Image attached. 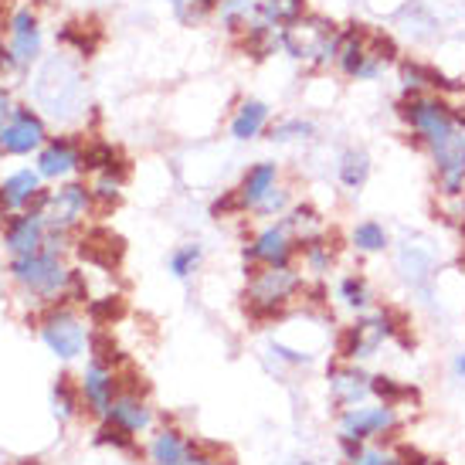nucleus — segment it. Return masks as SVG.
I'll use <instances>...</instances> for the list:
<instances>
[{"mask_svg":"<svg viewBox=\"0 0 465 465\" xmlns=\"http://www.w3.org/2000/svg\"><path fill=\"white\" fill-rule=\"evenodd\" d=\"M401 62V48L394 35L371 31L363 25L340 27V48H336L333 68L347 82H377L391 65Z\"/></svg>","mask_w":465,"mask_h":465,"instance_id":"obj_1","label":"nucleus"},{"mask_svg":"<svg viewBox=\"0 0 465 465\" xmlns=\"http://www.w3.org/2000/svg\"><path fill=\"white\" fill-rule=\"evenodd\" d=\"M279 45L289 58L306 62L312 68H330L336 62V48H340V27L323 17V14H306L296 25H285L279 35Z\"/></svg>","mask_w":465,"mask_h":465,"instance_id":"obj_2","label":"nucleus"},{"mask_svg":"<svg viewBox=\"0 0 465 465\" xmlns=\"http://www.w3.org/2000/svg\"><path fill=\"white\" fill-rule=\"evenodd\" d=\"M394 109H398L404 130L411 133V140L421 150L445 140L459 126V109L452 105L449 95H401Z\"/></svg>","mask_w":465,"mask_h":465,"instance_id":"obj_3","label":"nucleus"},{"mask_svg":"<svg viewBox=\"0 0 465 465\" xmlns=\"http://www.w3.org/2000/svg\"><path fill=\"white\" fill-rule=\"evenodd\" d=\"M299 289H302V279L289 265L285 269L262 265L248 279V292H245L248 310L255 312V316H275V312H282L292 302V296H296Z\"/></svg>","mask_w":465,"mask_h":465,"instance_id":"obj_4","label":"nucleus"},{"mask_svg":"<svg viewBox=\"0 0 465 465\" xmlns=\"http://www.w3.org/2000/svg\"><path fill=\"white\" fill-rule=\"evenodd\" d=\"M428 160H431V170H435V183L445 197H459L465 191V126L459 119L445 140L425 146Z\"/></svg>","mask_w":465,"mask_h":465,"instance_id":"obj_5","label":"nucleus"},{"mask_svg":"<svg viewBox=\"0 0 465 465\" xmlns=\"http://www.w3.org/2000/svg\"><path fill=\"white\" fill-rule=\"evenodd\" d=\"M398 333V323H394V316L391 312H367L361 316L353 326H347V333L340 340V353H343V361H367V357H374L377 350L384 347V340Z\"/></svg>","mask_w":465,"mask_h":465,"instance_id":"obj_6","label":"nucleus"},{"mask_svg":"<svg viewBox=\"0 0 465 465\" xmlns=\"http://www.w3.org/2000/svg\"><path fill=\"white\" fill-rule=\"evenodd\" d=\"M14 279L21 285H27L31 292L38 296H58L68 285V275L72 272L58 262L54 252H35V255H17L11 265Z\"/></svg>","mask_w":465,"mask_h":465,"instance_id":"obj_7","label":"nucleus"},{"mask_svg":"<svg viewBox=\"0 0 465 465\" xmlns=\"http://www.w3.org/2000/svg\"><path fill=\"white\" fill-rule=\"evenodd\" d=\"M394 68H398L401 95H455V92H462L459 78H449L441 68L428 65L421 58H401Z\"/></svg>","mask_w":465,"mask_h":465,"instance_id":"obj_8","label":"nucleus"},{"mask_svg":"<svg viewBox=\"0 0 465 465\" xmlns=\"http://www.w3.org/2000/svg\"><path fill=\"white\" fill-rule=\"evenodd\" d=\"M296 248L299 242L285 224H272V228L255 234V242L245 248V259L255 265H269V269H285L296 255Z\"/></svg>","mask_w":465,"mask_h":465,"instance_id":"obj_9","label":"nucleus"},{"mask_svg":"<svg viewBox=\"0 0 465 465\" xmlns=\"http://www.w3.org/2000/svg\"><path fill=\"white\" fill-rule=\"evenodd\" d=\"M41 336L65 361H72V357H78L85 350V326L78 323V316H72L68 310H54L45 320V326H41Z\"/></svg>","mask_w":465,"mask_h":465,"instance_id":"obj_10","label":"nucleus"},{"mask_svg":"<svg viewBox=\"0 0 465 465\" xmlns=\"http://www.w3.org/2000/svg\"><path fill=\"white\" fill-rule=\"evenodd\" d=\"M398 425V411L394 404H381V408H347L343 418H340V431L347 439H371V435H384L391 428Z\"/></svg>","mask_w":465,"mask_h":465,"instance_id":"obj_11","label":"nucleus"},{"mask_svg":"<svg viewBox=\"0 0 465 465\" xmlns=\"http://www.w3.org/2000/svg\"><path fill=\"white\" fill-rule=\"evenodd\" d=\"M45 143V123L31 109H14V116L0 126V146L7 153H31Z\"/></svg>","mask_w":465,"mask_h":465,"instance_id":"obj_12","label":"nucleus"},{"mask_svg":"<svg viewBox=\"0 0 465 465\" xmlns=\"http://www.w3.org/2000/svg\"><path fill=\"white\" fill-rule=\"evenodd\" d=\"M92 204V194L82 187V183H65L62 191L48 194V207H45V218L52 221V228L65 232L72 224L85 218V211Z\"/></svg>","mask_w":465,"mask_h":465,"instance_id":"obj_13","label":"nucleus"},{"mask_svg":"<svg viewBox=\"0 0 465 465\" xmlns=\"http://www.w3.org/2000/svg\"><path fill=\"white\" fill-rule=\"evenodd\" d=\"M330 394L340 408H357L367 394H371V377L357 371L353 363H343V367H333L330 371Z\"/></svg>","mask_w":465,"mask_h":465,"instance_id":"obj_14","label":"nucleus"},{"mask_svg":"<svg viewBox=\"0 0 465 465\" xmlns=\"http://www.w3.org/2000/svg\"><path fill=\"white\" fill-rule=\"evenodd\" d=\"M116 374L109 371V367H99V363H92L85 377H82V394L89 401V408L95 414H105L109 418V408H113V401H116Z\"/></svg>","mask_w":465,"mask_h":465,"instance_id":"obj_15","label":"nucleus"},{"mask_svg":"<svg viewBox=\"0 0 465 465\" xmlns=\"http://www.w3.org/2000/svg\"><path fill=\"white\" fill-rule=\"evenodd\" d=\"M78 255L92 262V265H99V269H113L123 259V238H116L105 228H95V232H89L78 242Z\"/></svg>","mask_w":465,"mask_h":465,"instance_id":"obj_16","label":"nucleus"},{"mask_svg":"<svg viewBox=\"0 0 465 465\" xmlns=\"http://www.w3.org/2000/svg\"><path fill=\"white\" fill-rule=\"evenodd\" d=\"M269 119H272L269 103H262V99H245L232 116V136L242 143L255 140V136H262V133L269 130Z\"/></svg>","mask_w":465,"mask_h":465,"instance_id":"obj_17","label":"nucleus"},{"mask_svg":"<svg viewBox=\"0 0 465 465\" xmlns=\"http://www.w3.org/2000/svg\"><path fill=\"white\" fill-rule=\"evenodd\" d=\"M275 183H279V167H275V163H269V160H265V163L248 167L245 181H242V187H238V201H242V207L255 211Z\"/></svg>","mask_w":465,"mask_h":465,"instance_id":"obj_18","label":"nucleus"},{"mask_svg":"<svg viewBox=\"0 0 465 465\" xmlns=\"http://www.w3.org/2000/svg\"><path fill=\"white\" fill-rule=\"evenodd\" d=\"M45 245V224L41 214H25V218H14L7 224V248L14 255H35Z\"/></svg>","mask_w":465,"mask_h":465,"instance_id":"obj_19","label":"nucleus"},{"mask_svg":"<svg viewBox=\"0 0 465 465\" xmlns=\"http://www.w3.org/2000/svg\"><path fill=\"white\" fill-rule=\"evenodd\" d=\"M75 167H82V150L72 140H54L45 146V153L38 160L41 177H65Z\"/></svg>","mask_w":465,"mask_h":465,"instance_id":"obj_20","label":"nucleus"},{"mask_svg":"<svg viewBox=\"0 0 465 465\" xmlns=\"http://www.w3.org/2000/svg\"><path fill=\"white\" fill-rule=\"evenodd\" d=\"M371 170H374V160L363 146H347L336 160V177L347 191H363V183L371 181Z\"/></svg>","mask_w":465,"mask_h":465,"instance_id":"obj_21","label":"nucleus"},{"mask_svg":"<svg viewBox=\"0 0 465 465\" xmlns=\"http://www.w3.org/2000/svg\"><path fill=\"white\" fill-rule=\"evenodd\" d=\"M14 58H17V65H25L31 58H38L41 52V31H38V21H35V14L31 11H21L14 17Z\"/></svg>","mask_w":465,"mask_h":465,"instance_id":"obj_22","label":"nucleus"},{"mask_svg":"<svg viewBox=\"0 0 465 465\" xmlns=\"http://www.w3.org/2000/svg\"><path fill=\"white\" fill-rule=\"evenodd\" d=\"M398 269L411 285H425L428 279H431V272H435V259H431V252H428V248L404 242L401 252H398Z\"/></svg>","mask_w":465,"mask_h":465,"instance_id":"obj_23","label":"nucleus"},{"mask_svg":"<svg viewBox=\"0 0 465 465\" xmlns=\"http://www.w3.org/2000/svg\"><path fill=\"white\" fill-rule=\"evenodd\" d=\"M218 14H221V25L228 27L232 35H245L248 27L262 17V4L259 0H221Z\"/></svg>","mask_w":465,"mask_h":465,"instance_id":"obj_24","label":"nucleus"},{"mask_svg":"<svg viewBox=\"0 0 465 465\" xmlns=\"http://www.w3.org/2000/svg\"><path fill=\"white\" fill-rule=\"evenodd\" d=\"M109 418L116 421V425L130 428L133 435L136 431H143V428H150V408L143 404L136 394H116V401H113V408H109Z\"/></svg>","mask_w":465,"mask_h":465,"instance_id":"obj_25","label":"nucleus"},{"mask_svg":"<svg viewBox=\"0 0 465 465\" xmlns=\"http://www.w3.org/2000/svg\"><path fill=\"white\" fill-rule=\"evenodd\" d=\"M38 177L41 173H35V170H21V173L7 177L4 187H0V207L14 211V207L27 204L31 197H38Z\"/></svg>","mask_w":465,"mask_h":465,"instance_id":"obj_26","label":"nucleus"},{"mask_svg":"<svg viewBox=\"0 0 465 465\" xmlns=\"http://www.w3.org/2000/svg\"><path fill=\"white\" fill-rule=\"evenodd\" d=\"M350 245L357 248L361 255H377V252L391 248V234L381 221L367 218V221H357V224H353V232H350Z\"/></svg>","mask_w":465,"mask_h":465,"instance_id":"obj_27","label":"nucleus"},{"mask_svg":"<svg viewBox=\"0 0 465 465\" xmlns=\"http://www.w3.org/2000/svg\"><path fill=\"white\" fill-rule=\"evenodd\" d=\"M150 455H153V465H183L191 455V445L181 439V431L163 428L150 445Z\"/></svg>","mask_w":465,"mask_h":465,"instance_id":"obj_28","label":"nucleus"},{"mask_svg":"<svg viewBox=\"0 0 465 465\" xmlns=\"http://www.w3.org/2000/svg\"><path fill=\"white\" fill-rule=\"evenodd\" d=\"M336 299L353 312H367L371 310V302H374V289L371 282L363 279L361 272H353V275H343L340 285H336Z\"/></svg>","mask_w":465,"mask_h":465,"instance_id":"obj_29","label":"nucleus"},{"mask_svg":"<svg viewBox=\"0 0 465 465\" xmlns=\"http://www.w3.org/2000/svg\"><path fill=\"white\" fill-rule=\"evenodd\" d=\"M285 228L292 232V238H296L299 245L302 242H310V238H320L323 234V214L316 211V207H310V204H302V207H292L289 214H285V221H282Z\"/></svg>","mask_w":465,"mask_h":465,"instance_id":"obj_30","label":"nucleus"},{"mask_svg":"<svg viewBox=\"0 0 465 465\" xmlns=\"http://www.w3.org/2000/svg\"><path fill=\"white\" fill-rule=\"evenodd\" d=\"M262 14H265L275 27L296 25L299 17L310 14V0H262Z\"/></svg>","mask_w":465,"mask_h":465,"instance_id":"obj_31","label":"nucleus"},{"mask_svg":"<svg viewBox=\"0 0 465 465\" xmlns=\"http://www.w3.org/2000/svg\"><path fill=\"white\" fill-rule=\"evenodd\" d=\"M302 262H306V269H310L312 275H326V272L333 269L336 252H333V245L326 242L323 234H320V238L302 242Z\"/></svg>","mask_w":465,"mask_h":465,"instance_id":"obj_32","label":"nucleus"},{"mask_svg":"<svg viewBox=\"0 0 465 465\" xmlns=\"http://www.w3.org/2000/svg\"><path fill=\"white\" fill-rule=\"evenodd\" d=\"M312 136H316V126H312L310 119H302V116L279 119V123L269 130L272 143H306V140H312Z\"/></svg>","mask_w":465,"mask_h":465,"instance_id":"obj_33","label":"nucleus"},{"mask_svg":"<svg viewBox=\"0 0 465 465\" xmlns=\"http://www.w3.org/2000/svg\"><path fill=\"white\" fill-rule=\"evenodd\" d=\"M394 21H398V27L411 41H431L435 35H439V21H435V14H431V11L421 14V21H411L404 11H398V17H394Z\"/></svg>","mask_w":465,"mask_h":465,"instance_id":"obj_34","label":"nucleus"},{"mask_svg":"<svg viewBox=\"0 0 465 465\" xmlns=\"http://www.w3.org/2000/svg\"><path fill=\"white\" fill-rule=\"evenodd\" d=\"M197 265H201V245H181L170 255V272H173L177 279H187Z\"/></svg>","mask_w":465,"mask_h":465,"instance_id":"obj_35","label":"nucleus"},{"mask_svg":"<svg viewBox=\"0 0 465 465\" xmlns=\"http://www.w3.org/2000/svg\"><path fill=\"white\" fill-rule=\"evenodd\" d=\"M95 441H99V445H116V449H133V431H130V428L116 425V421L109 418V421L99 428Z\"/></svg>","mask_w":465,"mask_h":465,"instance_id":"obj_36","label":"nucleus"},{"mask_svg":"<svg viewBox=\"0 0 465 465\" xmlns=\"http://www.w3.org/2000/svg\"><path fill=\"white\" fill-rule=\"evenodd\" d=\"M371 394H377V398L384 401V404H398L401 398H408L411 391L401 388V384H394V377H371Z\"/></svg>","mask_w":465,"mask_h":465,"instance_id":"obj_37","label":"nucleus"},{"mask_svg":"<svg viewBox=\"0 0 465 465\" xmlns=\"http://www.w3.org/2000/svg\"><path fill=\"white\" fill-rule=\"evenodd\" d=\"M285 207H289V191L275 183L269 194H265V201L255 207V214H262V218H272V214H285Z\"/></svg>","mask_w":465,"mask_h":465,"instance_id":"obj_38","label":"nucleus"},{"mask_svg":"<svg viewBox=\"0 0 465 465\" xmlns=\"http://www.w3.org/2000/svg\"><path fill=\"white\" fill-rule=\"evenodd\" d=\"M54 411H58V418H72L75 414V394H72L68 377H58V384H54Z\"/></svg>","mask_w":465,"mask_h":465,"instance_id":"obj_39","label":"nucleus"},{"mask_svg":"<svg viewBox=\"0 0 465 465\" xmlns=\"http://www.w3.org/2000/svg\"><path fill=\"white\" fill-rule=\"evenodd\" d=\"M92 347H95V361L92 363H99V367H109V363H116L119 361V353H116V343H109V336H92Z\"/></svg>","mask_w":465,"mask_h":465,"instance_id":"obj_40","label":"nucleus"},{"mask_svg":"<svg viewBox=\"0 0 465 465\" xmlns=\"http://www.w3.org/2000/svg\"><path fill=\"white\" fill-rule=\"evenodd\" d=\"M123 299L119 296H109V299H103V302H92L89 306V312L95 316V320H116V316H123Z\"/></svg>","mask_w":465,"mask_h":465,"instance_id":"obj_41","label":"nucleus"},{"mask_svg":"<svg viewBox=\"0 0 465 465\" xmlns=\"http://www.w3.org/2000/svg\"><path fill=\"white\" fill-rule=\"evenodd\" d=\"M92 191H95V197H103V201H119V177H109V173H103V177H99V183H95Z\"/></svg>","mask_w":465,"mask_h":465,"instance_id":"obj_42","label":"nucleus"},{"mask_svg":"<svg viewBox=\"0 0 465 465\" xmlns=\"http://www.w3.org/2000/svg\"><path fill=\"white\" fill-rule=\"evenodd\" d=\"M353 465H398L394 459H388L384 452H363Z\"/></svg>","mask_w":465,"mask_h":465,"instance_id":"obj_43","label":"nucleus"},{"mask_svg":"<svg viewBox=\"0 0 465 465\" xmlns=\"http://www.w3.org/2000/svg\"><path fill=\"white\" fill-rule=\"evenodd\" d=\"M275 353H279L282 361H289V363H310V353H296V350L282 347V343H275Z\"/></svg>","mask_w":465,"mask_h":465,"instance_id":"obj_44","label":"nucleus"},{"mask_svg":"<svg viewBox=\"0 0 465 465\" xmlns=\"http://www.w3.org/2000/svg\"><path fill=\"white\" fill-rule=\"evenodd\" d=\"M340 441H343V452H347L350 462H357V459L363 455V452H361V441H357V439H347V435H343Z\"/></svg>","mask_w":465,"mask_h":465,"instance_id":"obj_45","label":"nucleus"},{"mask_svg":"<svg viewBox=\"0 0 465 465\" xmlns=\"http://www.w3.org/2000/svg\"><path fill=\"white\" fill-rule=\"evenodd\" d=\"M183 465H224V462H214V459H207V455H201L194 445H191V455H187V462H183Z\"/></svg>","mask_w":465,"mask_h":465,"instance_id":"obj_46","label":"nucleus"},{"mask_svg":"<svg viewBox=\"0 0 465 465\" xmlns=\"http://www.w3.org/2000/svg\"><path fill=\"white\" fill-rule=\"evenodd\" d=\"M428 459H421V452H414V449H404L401 452V462L398 465H425Z\"/></svg>","mask_w":465,"mask_h":465,"instance_id":"obj_47","label":"nucleus"},{"mask_svg":"<svg viewBox=\"0 0 465 465\" xmlns=\"http://www.w3.org/2000/svg\"><path fill=\"white\" fill-rule=\"evenodd\" d=\"M14 116V109H11V99H7V92L0 89V126L7 123V119Z\"/></svg>","mask_w":465,"mask_h":465,"instance_id":"obj_48","label":"nucleus"},{"mask_svg":"<svg viewBox=\"0 0 465 465\" xmlns=\"http://www.w3.org/2000/svg\"><path fill=\"white\" fill-rule=\"evenodd\" d=\"M221 0H194V11L197 14H207V11H218Z\"/></svg>","mask_w":465,"mask_h":465,"instance_id":"obj_49","label":"nucleus"},{"mask_svg":"<svg viewBox=\"0 0 465 465\" xmlns=\"http://www.w3.org/2000/svg\"><path fill=\"white\" fill-rule=\"evenodd\" d=\"M455 374L465 377V353H459V357H455Z\"/></svg>","mask_w":465,"mask_h":465,"instance_id":"obj_50","label":"nucleus"},{"mask_svg":"<svg viewBox=\"0 0 465 465\" xmlns=\"http://www.w3.org/2000/svg\"><path fill=\"white\" fill-rule=\"evenodd\" d=\"M425 465H441V462H425Z\"/></svg>","mask_w":465,"mask_h":465,"instance_id":"obj_51","label":"nucleus"}]
</instances>
